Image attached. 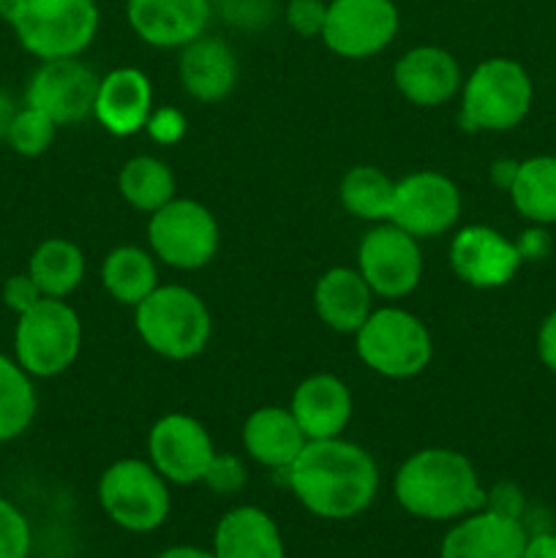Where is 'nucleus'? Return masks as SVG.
<instances>
[{"instance_id":"dca6fc26","label":"nucleus","mask_w":556,"mask_h":558,"mask_svg":"<svg viewBox=\"0 0 556 558\" xmlns=\"http://www.w3.org/2000/svg\"><path fill=\"white\" fill-rule=\"evenodd\" d=\"M213 0H125V20L134 36L153 49H183L205 36Z\"/></svg>"},{"instance_id":"aec40b11","label":"nucleus","mask_w":556,"mask_h":558,"mask_svg":"<svg viewBox=\"0 0 556 558\" xmlns=\"http://www.w3.org/2000/svg\"><path fill=\"white\" fill-rule=\"evenodd\" d=\"M178 52V80L185 96L200 104H218L234 90L240 65L223 38L205 33Z\"/></svg>"},{"instance_id":"f257e3e1","label":"nucleus","mask_w":556,"mask_h":558,"mask_svg":"<svg viewBox=\"0 0 556 558\" xmlns=\"http://www.w3.org/2000/svg\"><path fill=\"white\" fill-rule=\"evenodd\" d=\"M283 474L294 499L325 521L358 518L374 505L379 490L374 456L343 436L309 441Z\"/></svg>"},{"instance_id":"f704fd0d","label":"nucleus","mask_w":556,"mask_h":558,"mask_svg":"<svg viewBox=\"0 0 556 558\" xmlns=\"http://www.w3.org/2000/svg\"><path fill=\"white\" fill-rule=\"evenodd\" d=\"M245 480H249V472H245V466L240 458L216 452V458H213L210 469H207V474L202 483H205L213 494L232 496V494H238V490H243Z\"/></svg>"},{"instance_id":"bb28decb","label":"nucleus","mask_w":556,"mask_h":558,"mask_svg":"<svg viewBox=\"0 0 556 558\" xmlns=\"http://www.w3.org/2000/svg\"><path fill=\"white\" fill-rule=\"evenodd\" d=\"M118 191L129 207L136 213H156L158 207L167 205L169 199L178 196V180H174L172 167L161 161L158 156H142L129 158L118 172Z\"/></svg>"},{"instance_id":"2f4dec72","label":"nucleus","mask_w":556,"mask_h":558,"mask_svg":"<svg viewBox=\"0 0 556 558\" xmlns=\"http://www.w3.org/2000/svg\"><path fill=\"white\" fill-rule=\"evenodd\" d=\"M31 554V523L20 507L0 496V558H27Z\"/></svg>"},{"instance_id":"72a5a7b5","label":"nucleus","mask_w":556,"mask_h":558,"mask_svg":"<svg viewBox=\"0 0 556 558\" xmlns=\"http://www.w3.org/2000/svg\"><path fill=\"white\" fill-rule=\"evenodd\" d=\"M327 0H289L283 5V20L289 31L303 38H319L325 27Z\"/></svg>"},{"instance_id":"9b49d317","label":"nucleus","mask_w":556,"mask_h":558,"mask_svg":"<svg viewBox=\"0 0 556 558\" xmlns=\"http://www.w3.org/2000/svg\"><path fill=\"white\" fill-rule=\"evenodd\" d=\"M401 14L392 0H327L322 41L343 60H368L398 36Z\"/></svg>"},{"instance_id":"393cba45","label":"nucleus","mask_w":556,"mask_h":558,"mask_svg":"<svg viewBox=\"0 0 556 558\" xmlns=\"http://www.w3.org/2000/svg\"><path fill=\"white\" fill-rule=\"evenodd\" d=\"M150 248L118 245L104 256L101 287L118 305L136 308L158 287V265Z\"/></svg>"},{"instance_id":"20e7f679","label":"nucleus","mask_w":556,"mask_h":558,"mask_svg":"<svg viewBox=\"0 0 556 558\" xmlns=\"http://www.w3.org/2000/svg\"><path fill=\"white\" fill-rule=\"evenodd\" d=\"M458 123L469 134H499L521 123L532 109L534 87L527 69L512 58H488L474 65L461 85Z\"/></svg>"},{"instance_id":"c85d7f7f","label":"nucleus","mask_w":556,"mask_h":558,"mask_svg":"<svg viewBox=\"0 0 556 558\" xmlns=\"http://www.w3.org/2000/svg\"><path fill=\"white\" fill-rule=\"evenodd\" d=\"M392 194H396V180L371 163H358L349 169L338 189L343 210L368 223H382L390 218Z\"/></svg>"},{"instance_id":"79ce46f5","label":"nucleus","mask_w":556,"mask_h":558,"mask_svg":"<svg viewBox=\"0 0 556 558\" xmlns=\"http://www.w3.org/2000/svg\"><path fill=\"white\" fill-rule=\"evenodd\" d=\"M516 172H518V161H496L494 167H491V180H494V185H499L501 191H507L512 185Z\"/></svg>"},{"instance_id":"4468645a","label":"nucleus","mask_w":556,"mask_h":558,"mask_svg":"<svg viewBox=\"0 0 556 558\" xmlns=\"http://www.w3.org/2000/svg\"><path fill=\"white\" fill-rule=\"evenodd\" d=\"M101 76L80 58L38 60L25 87L27 107L41 109L44 114L63 125L85 123L93 118V104Z\"/></svg>"},{"instance_id":"2eb2a0df","label":"nucleus","mask_w":556,"mask_h":558,"mask_svg":"<svg viewBox=\"0 0 556 558\" xmlns=\"http://www.w3.org/2000/svg\"><path fill=\"white\" fill-rule=\"evenodd\" d=\"M452 272L467 287L474 289H499L518 276L523 256L518 243L507 240L499 229L472 223L461 227L450 240L447 251Z\"/></svg>"},{"instance_id":"1a4fd4ad","label":"nucleus","mask_w":556,"mask_h":558,"mask_svg":"<svg viewBox=\"0 0 556 558\" xmlns=\"http://www.w3.org/2000/svg\"><path fill=\"white\" fill-rule=\"evenodd\" d=\"M218 243L221 229L213 210L189 196H174L147 218V245L172 270H202L216 259Z\"/></svg>"},{"instance_id":"cd10ccee","label":"nucleus","mask_w":556,"mask_h":558,"mask_svg":"<svg viewBox=\"0 0 556 558\" xmlns=\"http://www.w3.org/2000/svg\"><path fill=\"white\" fill-rule=\"evenodd\" d=\"M512 207L537 227L556 223V156H534L518 161V172L507 189Z\"/></svg>"},{"instance_id":"f03ea898","label":"nucleus","mask_w":556,"mask_h":558,"mask_svg":"<svg viewBox=\"0 0 556 558\" xmlns=\"http://www.w3.org/2000/svg\"><path fill=\"white\" fill-rule=\"evenodd\" d=\"M392 494L409 515L423 521H452L485 505L474 463L450 447H425L409 456L392 477Z\"/></svg>"},{"instance_id":"ea45409f","label":"nucleus","mask_w":556,"mask_h":558,"mask_svg":"<svg viewBox=\"0 0 556 558\" xmlns=\"http://www.w3.org/2000/svg\"><path fill=\"white\" fill-rule=\"evenodd\" d=\"M548 245V238H545V232H540V229H532V232H527L518 240V248H521L523 259H540V256H545Z\"/></svg>"},{"instance_id":"a211bd4d","label":"nucleus","mask_w":556,"mask_h":558,"mask_svg":"<svg viewBox=\"0 0 556 558\" xmlns=\"http://www.w3.org/2000/svg\"><path fill=\"white\" fill-rule=\"evenodd\" d=\"M153 107V82L136 65H118L98 80L93 118L112 136H134L145 131Z\"/></svg>"},{"instance_id":"7ed1b4c3","label":"nucleus","mask_w":556,"mask_h":558,"mask_svg":"<svg viewBox=\"0 0 556 558\" xmlns=\"http://www.w3.org/2000/svg\"><path fill=\"white\" fill-rule=\"evenodd\" d=\"M140 341L172 363L200 357L213 338V316L205 300L183 283H158L134 308Z\"/></svg>"},{"instance_id":"423d86ee","label":"nucleus","mask_w":556,"mask_h":558,"mask_svg":"<svg viewBox=\"0 0 556 558\" xmlns=\"http://www.w3.org/2000/svg\"><path fill=\"white\" fill-rule=\"evenodd\" d=\"M9 25L36 60L80 58L96 41L101 14L96 0H22Z\"/></svg>"},{"instance_id":"c9c22d12","label":"nucleus","mask_w":556,"mask_h":558,"mask_svg":"<svg viewBox=\"0 0 556 558\" xmlns=\"http://www.w3.org/2000/svg\"><path fill=\"white\" fill-rule=\"evenodd\" d=\"M185 129H189V123H185L183 112L174 107H153L150 118L145 123V131L150 134V140L167 147L178 145L185 136Z\"/></svg>"},{"instance_id":"39448f33","label":"nucleus","mask_w":556,"mask_h":558,"mask_svg":"<svg viewBox=\"0 0 556 558\" xmlns=\"http://www.w3.org/2000/svg\"><path fill=\"white\" fill-rule=\"evenodd\" d=\"M360 363L385 379H414L434 360V338L425 322L398 305L371 311L354 332Z\"/></svg>"},{"instance_id":"a18cd8bd","label":"nucleus","mask_w":556,"mask_h":558,"mask_svg":"<svg viewBox=\"0 0 556 558\" xmlns=\"http://www.w3.org/2000/svg\"><path fill=\"white\" fill-rule=\"evenodd\" d=\"M20 3H22V0H0V20H3V22L14 20Z\"/></svg>"},{"instance_id":"f8f14e48","label":"nucleus","mask_w":556,"mask_h":558,"mask_svg":"<svg viewBox=\"0 0 556 558\" xmlns=\"http://www.w3.org/2000/svg\"><path fill=\"white\" fill-rule=\"evenodd\" d=\"M463 210L461 191L456 180L436 169H420L396 180L390 218L387 221L401 227L418 240L442 238L458 223Z\"/></svg>"},{"instance_id":"c756f323","label":"nucleus","mask_w":556,"mask_h":558,"mask_svg":"<svg viewBox=\"0 0 556 558\" xmlns=\"http://www.w3.org/2000/svg\"><path fill=\"white\" fill-rule=\"evenodd\" d=\"M38 412L33 376L16 360L0 354V445L27 434Z\"/></svg>"},{"instance_id":"b1692460","label":"nucleus","mask_w":556,"mask_h":558,"mask_svg":"<svg viewBox=\"0 0 556 558\" xmlns=\"http://www.w3.org/2000/svg\"><path fill=\"white\" fill-rule=\"evenodd\" d=\"M216 558H287L276 521L259 507H234L218 521L213 537Z\"/></svg>"},{"instance_id":"412c9836","label":"nucleus","mask_w":556,"mask_h":558,"mask_svg":"<svg viewBox=\"0 0 556 558\" xmlns=\"http://www.w3.org/2000/svg\"><path fill=\"white\" fill-rule=\"evenodd\" d=\"M529 534L516 518L474 510L442 539V558H523Z\"/></svg>"},{"instance_id":"37998d69","label":"nucleus","mask_w":556,"mask_h":558,"mask_svg":"<svg viewBox=\"0 0 556 558\" xmlns=\"http://www.w3.org/2000/svg\"><path fill=\"white\" fill-rule=\"evenodd\" d=\"M16 109H20V107H16V101L11 98V93L0 90V140H5V131H9V125H11V120H14Z\"/></svg>"},{"instance_id":"7c9ffc66","label":"nucleus","mask_w":556,"mask_h":558,"mask_svg":"<svg viewBox=\"0 0 556 558\" xmlns=\"http://www.w3.org/2000/svg\"><path fill=\"white\" fill-rule=\"evenodd\" d=\"M60 125L55 123L49 114H44L36 107H20L14 120H11L9 131H5V145L25 158H38L52 147L55 136H58Z\"/></svg>"},{"instance_id":"49530a36","label":"nucleus","mask_w":556,"mask_h":558,"mask_svg":"<svg viewBox=\"0 0 556 558\" xmlns=\"http://www.w3.org/2000/svg\"><path fill=\"white\" fill-rule=\"evenodd\" d=\"M463 3H478V0H463Z\"/></svg>"},{"instance_id":"9d476101","label":"nucleus","mask_w":556,"mask_h":558,"mask_svg":"<svg viewBox=\"0 0 556 558\" xmlns=\"http://www.w3.org/2000/svg\"><path fill=\"white\" fill-rule=\"evenodd\" d=\"M358 270L376 298H409L423 278L420 240L390 221L374 223L358 245Z\"/></svg>"},{"instance_id":"5701e85b","label":"nucleus","mask_w":556,"mask_h":558,"mask_svg":"<svg viewBox=\"0 0 556 558\" xmlns=\"http://www.w3.org/2000/svg\"><path fill=\"white\" fill-rule=\"evenodd\" d=\"M240 439H243V450L249 452L251 461L273 469V472H287L294 458L309 445L289 407L254 409L245 417Z\"/></svg>"},{"instance_id":"e433bc0d","label":"nucleus","mask_w":556,"mask_h":558,"mask_svg":"<svg viewBox=\"0 0 556 558\" xmlns=\"http://www.w3.org/2000/svg\"><path fill=\"white\" fill-rule=\"evenodd\" d=\"M41 298H44L41 289H38L36 281L27 276V270L16 272V276H11L9 281L3 283V303H5V308L14 311L16 316L25 314V311H31Z\"/></svg>"},{"instance_id":"a878e982","label":"nucleus","mask_w":556,"mask_h":558,"mask_svg":"<svg viewBox=\"0 0 556 558\" xmlns=\"http://www.w3.org/2000/svg\"><path fill=\"white\" fill-rule=\"evenodd\" d=\"M27 276L36 281L44 298L65 300L85 281V254L74 240L47 238L31 254Z\"/></svg>"},{"instance_id":"c03bdc74","label":"nucleus","mask_w":556,"mask_h":558,"mask_svg":"<svg viewBox=\"0 0 556 558\" xmlns=\"http://www.w3.org/2000/svg\"><path fill=\"white\" fill-rule=\"evenodd\" d=\"M156 558H216L210 550L202 548H191V545H178V548H169L164 554H158Z\"/></svg>"},{"instance_id":"a19ab883","label":"nucleus","mask_w":556,"mask_h":558,"mask_svg":"<svg viewBox=\"0 0 556 558\" xmlns=\"http://www.w3.org/2000/svg\"><path fill=\"white\" fill-rule=\"evenodd\" d=\"M523 558H556V534H534L529 537Z\"/></svg>"},{"instance_id":"ddd939ff","label":"nucleus","mask_w":556,"mask_h":558,"mask_svg":"<svg viewBox=\"0 0 556 558\" xmlns=\"http://www.w3.org/2000/svg\"><path fill=\"white\" fill-rule=\"evenodd\" d=\"M216 458V445L205 425L185 412H169L147 430V461L167 483H202Z\"/></svg>"},{"instance_id":"4c0bfd02","label":"nucleus","mask_w":556,"mask_h":558,"mask_svg":"<svg viewBox=\"0 0 556 558\" xmlns=\"http://www.w3.org/2000/svg\"><path fill=\"white\" fill-rule=\"evenodd\" d=\"M483 507H485V510L496 512V515L516 518V521H521L527 501H523V494L518 490V485L499 483V485H494L491 490H485V505Z\"/></svg>"},{"instance_id":"473e14b6","label":"nucleus","mask_w":556,"mask_h":558,"mask_svg":"<svg viewBox=\"0 0 556 558\" xmlns=\"http://www.w3.org/2000/svg\"><path fill=\"white\" fill-rule=\"evenodd\" d=\"M213 11H218L229 25L256 31L273 20V0H213Z\"/></svg>"},{"instance_id":"6ab92c4d","label":"nucleus","mask_w":556,"mask_h":558,"mask_svg":"<svg viewBox=\"0 0 556 558\" xmlns=\"http://www.w3.org/2000/svg\"><path fill=\"white\" fill-rule=\"evenodd\" d=\"M289 412L309 441L336 439L352 420V390L336 374H311L292 390Z\"/></svg>"},{"instance_id":"4be33fe9","label":"nucleus","mask_w":556,"mask_h":558,"mask_svg":"<svg viewBox=\"0 0 556 558\" xmlns=\"http://www.w3.org/2000/svg\"><path fill=\"white\" fill-rule=\"evenodd\" d=\"M374 298L358 267H330L316 278L311 303L322 325L341 336H354L374 311Z\"/></svg>"},{"instance_id":"58836bf2","label":"nucleus","mask_w":556,"mask_h":558,"mask_svg":"<svg viewBox=\"0 0 556 558\" xmlns=\"http://www.w3.org/2000/svg\"><path fill=\"white\" fill-rule=\"evenodd\" d=\"M537 354L543 360V365L556 374V311L545 316V322L540 325L537 332Z\"/></svg>"},{"instance_id":"0eeeda50","label":"nucleus","mask_w":556,"mask_h":558,"mask_svg":"<svg viewBox=\"0 0 556 558\" xmlns=\"http://www.w3.org/2000/svg\"><path fill=\"white\" fill-rule=\"evenodd\" d=\"M82 338L80 314L65 300L41 298L16 316L14 360L33 379H55L76 363Z\"/></svg>"},{"instance_id":"f3484780","label":"nucleus","mask_w":556,"mask_h":558,"mask_svg":"<svg viewBox=\"0 0 556 558\" xmlns=\"http://www.w3.org/2000/svg\"><path fill=\"white\" fill-rule=\"evenodd\" d=\"M392 85L414 107L436 109L450 104L461 93L463 74L450 49L420 44L396 60Z\"/></svg>"},{"instance_id":"6e6552de","label":"nucleus","mask_w":556,"mask_h":558,"mask_svg":"<svg viewBox=\"0 0 556 558\" xmlns=\"http://www.w3.org/2000/svg\"><path fill=\"white\" fill-rule=\"evenodd\" d=\"M98 505L112 523L134 534L156 532L172 510L169 483L150 461L120 458L98 480Z\"/></svg>"}]
</instances>
